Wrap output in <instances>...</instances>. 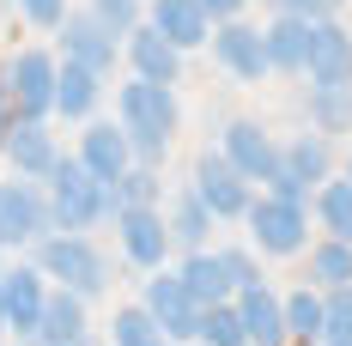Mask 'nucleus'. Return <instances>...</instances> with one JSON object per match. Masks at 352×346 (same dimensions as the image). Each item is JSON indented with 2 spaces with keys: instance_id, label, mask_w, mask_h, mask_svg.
<instances>
[{
  "instance_id": "1",
  "label": "nucleus",
  "mask_w": 352,
  "mask_h": 346,
  "mask_svg": "<svg viewBox=\"0 0 352 346\" xmlns=\"http://www.w3.org/2000/svg\"><path fill=\"white\" fill-rule=\"evenodd\" d=\"M116 122H122V134H128V146H134L140 164H164V146L176 140L182 109H176L170 85H158V79H128V85L116 91Z\"/></svg>"
},
{
  "instance_id": "2",
  "label": "nucleus",
  "mask_w": 352,
  "mask_h": 346,
  "mask_svg": "<svg viewBox=\"0 0 352 346\" xmlns=\"http://www.w3.org/2000/svg\"><path fill=\"white\" fill-rule=\"evenodd\" d=\"M31 261L43 268V279H49V285L79 292L85 304L109 292V255L85 237V231H49L43 243H31Z\"/></svg>"
},
{
  "instance_id": "3",
  "label": "nucleus",
  "mask_w": 352,
  "mask_h": 346,
  "mask_svg": "<svg viewBox=\"0 0 352 346\" xmlns=\"http://www.w3.org/2000/svg\"><path fill=\"white\" fill-rule=\"evenodd\" d=\"M43 188H49V219H55V231H91L98 219H116V195H109L79 158H61Z\"/></svg>"
},
{
  "instance_id": "4",
  "label": "nucleus",
  "mask_w": 352,
  "mask_h": 346,
  "mask_svg": "<svg viewBox=\"0 0 352 346\" xmlns=\"http://www.w3.org/2000/svg\"><path fill=\"white\" fill-rule=\"evenodd\" d=\"M249 243L261 255H298L310 243V201H280V195H255L243 213Z\"/></svg>"
},
{
  "instance_id": "5",
  "label": "nucleus",
  "mask_w": 352,
  "mask_h": 346,
  "mask_svg": "<svg viewBox=\"0 0 352 346\" xmlns=\"http://www.w3.org/2000/svg\"><path fill=\"white\" fill-rule=\"evenodd\" d=\"M55 231L49 219V188L31 176H6L0 182V249H31Z\"/></svg>"
},
{
  "instance_id": "6",
  "label": "nucleus",
  "mask_w": 352,
  "mask_h": 346,
  "mask_svg": "<svg viewBox=\"0 0 352 346\" xmlns=\"http://www.w3.org/2000/svg\"><path fill=\"white\" fill-rule=\"evenodd\" d=\"M0 85L12 91V104L25 122H49L55 116V55L49 49H19L0 61Z\"/></svg>"
},
{
  "instance_id": "7",
  "label": "nucleus",
  "mask_w": 352,
  "mask_h": 346,
  "mask_svg": "<svg viewBox=\"0 0 352 346\" xmlns=\"http://www.w3.org/2000/svg\"><path fill=\"white\" fill-rule=\"evenodd\" d=\"M195 195L212 207V219H243L255 201V182H249L225 152H201L195 158Z\"/></svg>"
},
{
  "instance_id": "8",
  "label": "nucleus",
  "mask_w": 352,
  "mask_h": 346,
  "mask_svg": "<svg viewBox=\"0 0 352 346\" xmlns=\"http://www.w3.org/2000/svg\"><path fill=\"white\" fill-rule=\"evenodd\" d=\"M55 43H61V55H67V61L104 73V79H109V67H116V55H122V36L109 31L91 6H85V12H67V19L55 25Z\"/></svg>"
},
{
  "instance_id": "9",
  "label": "nucleus",
  "mask_w": 352,
  "mask_h": 346,
  "mask_svg": "<svg viewBox=\"0 0 352 346\" xmlns=\"http://www.w3.org/2000/svg\"><path fill=\"white\" fill-rule=\"evenodd\" d=\"M219 152L237 164V171L255 182V188H267L274 176H280V146H274V134L261 128V122H249V116H237V122H225V134H219Z\"/></svg>"
},
{
  "instance_id": "10",
  "label": "nucleus",
  "mask_w": 352,
  "mask_h": 346,
  "mask_svg": "<svg viewBox=\"0 0 352 346\" xmlns=\"http://www.w3.org/2000/svg\"><path fill=\"white\" fill-rule=\"evenodd\" d=\"M43 304H49V279H43V268H36V261L6 268V285H0V328H12V340H31L36 334Z\"/></svg>"
},
{
  "instance_id": "11",
  "label": "nucleus",
  "mask_w": 352,
  "mask_h": 346,
  "mask_svg": "<svg viewBox=\"0 0 352 346\" xmlns=\"http://www.w3.org/2000/svg\"><path fill=\"white\" fill-rule=\"evenodd\" d=\"M212 61L231 73V79H267L274 73V61H267V36L255 31V25H243V19H225V25H212Z\"/></svg>"
},
{
  "instance_id": "12",
  "label": "nucleus",
  "mask_w": 352,
  "mask_h": 346,
  "mask_svg": "<svg viewBox=\"0 0 352 346\" xmlns=\"http://www.w3.org/2000/svg\"><path fill=\"white\" fill-rule=\"evenodd\" d=\"M116 243H122V255L146 268V274H158L164 268V255H170V225H164V213L158 207H122L116 213Z\"/></svg>"
},
{
  "instance_id": "13",
  "label": "nucleus",
  "mask_w": 352,
  "mask_h": 346,
  "mask_svg": "<svg viewBox=\"0 0 352 346\" xmlns=\"http://www.w3.org/2000/svg\"><path fill=\"white\" fill-rule=\"evenodd\" d=\"M146 310L158 316V328L170 334V340H195L201 334V304L188 298V285H182V274L176 268H158V274L146 279Z\"/></svg>"
},
{
  "instance_id": "14",
  "label": "nucleus",
  "mask_w": 352,
  "mask_h": 346,
  "mask_svg": "<svg viewBox=\"0 0 352 346\" xmlns=\"http://www.w3.org/2000/svg\"><path fill=\"white\" fill-rule=\"evenodd\" d=\"M237 316H243V334L249 346H292V334H285V298L267 285V279H249V285H237Z\"/></svg>"
},
{
  "instance_id": "15",
  "label": "nucleus",
  "mask_w": 352,
  "mask_h": 346,
  "mask_svg": "<svg viewBox=\"0 0 352 346\" xmlns=\"http://www.w3.org/2000/svg\"><path fill=\"white\" fill-rule=\"evenodd\" d=\"M85 171L98 176L104 188H116L122 176H128V164H134V146H128V134H122V122H85V140H79V152H73Z\"/></svg>"
},
{
  "instance_id": "16",
  "label": "nucleus",
  "mask_w": 352,
  "mask_h": 346,
  "mask_svg": "<svg viewBox=\"0 0 352 346\" xmlns=\"http://www.w3.org/2000/svg\"><path fill=\"white\" fill-rule=\"evenodd\" d=\"M122 55H128V67L134 79H158V85H176V73H182V49H176L170 36L158 31V25H134V31L122 36Z\"/></svg>"
},
{
  "instance_id": "17",
  "label": "nucleus",
  "mask_w": 352,
  "mask_h": 346,
  "mask_svg": "<svg viewBox=\"0 0 352 346\" xmlns=\"http://www.w3.org/2000/svg\"><path fill=\"white\" fill-rule=\"evenodd\" d=\"M6 164H12V176L49 182V171L61 164V146H55V134H49V122H25V116H19V128H12V140H6Z\"/></svg>"
},
{
  "instance_id": "18",
  "label": "nucleus",
  "mask_w": 352,
  "mask_h": 346,
  "mask_svg": "<svg viewBox=\"0 0 352 346\" xmlns=\"http://www.w3.org/2000/svg\"><path fill=\"white\" fill-rule=\"evenodd\" d=\"M104 104V73L79 67V61H55V116H67V122H91Z\"/></svg>"
},
{
  "instance_id": "19",
  "label": "nucleus",
  "mask_w": 352,
  "mask_h": 346,
  "mask_svg": "<svg viewBox=\"0 0 352 346\" xmlns=\"http://www.w3.org/2000/svg\"><path fill=\"white\" fill-rule=\"evenodd\" d=\"M304 79H310V85H352V31H340L334 19H322L316 43H310Z\"/></svg>"
},
{
  "instance_id": "20",
  "label": "nucleus",
  "mask_w": 352,
  "mask_h": 346,
  "mask_svg": "<svg viewBox=\"0 0 352 346\" xmlns=\"http://www.w3.org/2000/svg\"><path fill=\"white\" fill-rule=\"evenodd\" d=\"M36 346H85L91 340V328H85V298L79 292H49V304H43V322H36Z\"/></svg>"
},
{
  "instance_id": "21",
  "label": "nucleus",
  "mask_w": 352,
  "mask_h": 346,
  "mask_svg": "<svg viewBox=\"0 0 352 346\" xmlns=\"http://www.w3.org/2000/svg\"><path fill=\"white\" fill-rule=\"evenodd\" d=\"M146 25H158L176 49H201V43H212V19H207L201 0H152V6H146Z\"/></svg>"
},
{
  "instance_id": "22",
  "label": "nucleus",
  "mask_w": 352,
  "mask_h": 346,
  "mask_svg": "<svg viewBox=\"0 0 352 346\" xmlns=\"http://www.w3.org/2000/svg\"><path fill=\"white\" fill-rule=\"evenodd\" d=\"M176 274L188 285V298L207 310V304H225V298H237V285L225 274V261H219V249H182V261H176Z\"/></svg>"
},
{
  "instance_id": "23",
  "label": "nucleus",
  "mask_w": 352,
  "mask_h": 346,
  "mask_svg": "<svg viewBox=\"0 0 352 346\" xmlns=\"http://www.w3.org/2000/svg\"><path fill=\"white\" fill-rule=\"evenodd\" d=\"M261 36H267V61H274V73H304L310 67V43H316V25H310V19L280 12Z\"/></svg>"
},
{
  "instance_id": "24",
  "label": "nucleus",
  "mask_w": 352,
  "mask_h": 346,
  "mask_svg": "<svg viewBox=\"0 0 352 346\" xmlns=\"http://www.w3.org/2000/svg\"><path fill=\"white\" fill-rule=\"evenodd\" d=\"M280 171L298 176V182L316 195L322 182L334 176V146H328V134H316V128H310V134H298L292 146H280Z\"/></svg>"
},
{
  "instance_id": "25",
  "label": "nucleus",
  "mask_w": 352,
  "mask_h": 346,
  "mask_svg": "<svg viewBox=\"0 0 352 346\" xmlns=\"http://www.w3.org/2000/svg\"><path fill=\"white\" fill-rule=\"evenodd\" d=\"M164 225H170V243H176V249H212L207 237H212V225H219V219H212V207L195 195V182H188V188H176Z\"/></svg>"
},
{
  "instance_id": "26",
  "label": "nucleus",
  "mask_w": 352,
  "mask_h": 346,
  "mask_svg": "<svg viewBox=\"0 0 352 346\" xmlns=\"http://www.w3.org/2000/svg\"><path fill=\"white\" fill-rule=\"evenodd\" d=\"M322 328H328V298H322V285L285 292V334L304 340V346H322Z\"/></svg>"
},
{
  "instance_id": "27",
  "label": "nucleus",
  "mask_w": 352,
  "mask_h": 346,
  "mask_svg": "<svg viewBox=\"0 0 352 346\" xmlns=\"http://www.w3.org/2000/svg\"><path fill=\"white\" fill-rule=\"evenodd\" d=\"M304 109H310V128L316 134H352V85H310V98H304Z\"/></svg>"
},
{
  "instance_id": "28",
  "label": "nucleus",
  "mask_w": 352,
  "mask_h": 346,
  "mask_svg": "<svg viewBox=\"0 0 352 346\" xmlns=\"http://www.w3.org/2000/svg\"><path fill=\"white\" fill-rule=\"evenodd\" d=\"M109 346H170V334L158 328V316L146 304H122L109 316Z\"/></svg>"
},
{
  "instance_id": "29",
  "label": "nucleus",
  "mask_w": 352,
  "mask_h": 346,
  "mask_svg": "<svg viewBox=\"0 0 352 346\" xmlns=\"http://www.w3.org/2000/svg\"><path fill=\"white\" fill-rule=\"evenodd\" d=\"M304 274H310V285H322V292L352 285V243H346V237L316 243V249H310V261H304Z\"/></svg>"
},
{
  "instance_id": "30",
  "label": "nucleus",
  "mask_w": 352,
  "mask_h": 346,
  "mask_svg": "<svg viewBox=\"0 0 352 346\" xmlns=\"http://www.w3.org/2000/svg\"><path fill=\"white\" fill-rule=\"evenodd\" d=\"M316 219L328 225V237L352 243V182L346 176H328V182L316 188Z\"/></svg>"
},
{
  "instance_id": "31",
  "label": "nucleus",
  "mask_w": 352,
  "mask_h": 346,
  "mask_svg": "<svg viewBox=\"0 0 352 346\" xmlns=\"http://www.w3.org/2000/svg\"><path fill=\"white\" fill-rule=\"evenodd\" d=\"M195 346H249L243 316H237V304H231V298L201 310V334H195Z\"/></svg>"
},
{
  "instance_id": "32",
  "label": "nucleus",
  "mask_w": 352,
  "mask_h": 346,
  "mask_svg": "<svg viewBox=\"0 0 352 346\" xmlns=\"http://www.w3.org/2000/svg\"><path fill=\"white\" fill-rule=\"evenodd\" d=\"M109 195H116V213H122V207H158V195H164L158 164H140V158H134V164H128V176H122Z\"/></svg>"
},
{
  "instance_id": "33",
  "label": "nucleus",
  "mask_w": 352,
  "mask_h": 346,
  "mask_svg": "<svg viewBox=\"0 0 352 346\" xmlns=\"http://www.w3.org/2000/svg\"><path fill=\"white\" fill-rule=\"evenodd\" d=\"M91 12H98V19H104L116 36H128V31H134V25L146 19V12H140V0H91Z\"/></svg>"
},
{
  "instance_id": "34",
  "label": "nucleus",
  "mask_w": 352,
  "mask_h": 346,
  "mask_svg": "<svg viewBox=\"0 0 352 346\" xmlns=\"http://www.w3.org/2000/svg\"><path fill=\"white\" fill-rule=\"evenodd\" d=\"M219 261H225L231 285H249V279H261V268H255V249H243V243H225V249H219Z\"/></svg>"
},
{
  "instance_id": "35",
  "label": "nucleus",
  "mask_w": 352,
  "mask_h": 346,
  "mask_svg": "<svg viewBox=\"0 0 352 346\" xmlns=\"http://www.w3.org/2000/svg\"><path fill=\"white\" fill-rule=\"evenodd\" d=\"M19 12H25L31 25H43V31H55V25L73 12V6H67V0H19Z\"/></svg>"
},
{
  "instance_id": "36",
  "label": "nucleus",
  "mask_w": 352,
  "mask_h": 346,
  "mask_svg": "<svg viewBox=\"0 0 352 346\" xmlns=\"http://www.w3.org/2000/svg\"><path fill=\"white\" fill-rule=\"evenodd\" d=\"M280 12H298V19H310V25H322V19H334L346 0H274Z\"/></svg>"
},
{
  "instance_id": "37",
  "label": "nucleus",
  "mask_w": 352,
  "mask_h": 346,
  "mask_svg": "<svg viewBox=\"0 0 352 346\" xmlns=\"http://www.w3.org/2000/svg\"><path fill=\"white\" fill-rule=\"evenodd\" d=\"M328 298V328H352V285H334V292H322ZM322 328V334H328Z\"/></svg>"
},
{
  "instance_id": "38",
  "label": "nucleus",
  "mask_w": 352,
  "mask_h": 346,
  "mask_svg": "<svg viewBox=\"0 0 352 346\" xmlns=\"http://www.w3.org/2000/svg\"><path fill=\"white\" fill-rule=\"evenodd\" d=\"M12 128H19V104H12V91L0 85V152H6V140H12Z\"/></svg>"
},
{
  "instance_id": "39",
  "label": "nucleus",
  "mask_w": 352,
  "mask_h": 346,
  "mask_svg": "<svg viewBox=\"0 0 352 346\" xmlns=\"http://www.w3.org/2000/svg\"><path fill=\"white\" fill-rule=\"evenodd\" d=\"M201 6H207V19H212V25H225V19H243V6H249V0H201Z\"/></svg>"
},
{
  "instance_id": "40",
  "label": "nucleus",
  "mask_w": 352,
  "mask_h": 346,
  "mask_svg": "<svg viewBox=\"0 0 352 346\" xmlns=\"http://www.w3.org/2000/svg\"><path fill=\"white\" fill-rule=\"evenodd\" d=\"M322 346H352V328H328V334H322Z\"/></svg>"
},
{
  "instance_id": "41",
  "label": "nucleus",
  "mask_w": 352,
  "mask_h": 346,
  "mask_svg": "<svg viewBox=\"0 0 352 346\" xmlns=\"http://www.w3.org/2000/svg\"><path fill=\"white\" fill-rule=\"evenodd\" d=\"M340 176H346V182H352V158H346V171H340Z\"/></svg>"
},
{
  "instance_id": "42",
  "label": "nucleus",
  "mask_w": 352,
  "mask_h": 346,
  "mask_svg": "<svg viewBox=\"0 0 352 346\" xmlns=\"http://www.w3.org/2000/svg\"><path fill=\"white\" fill-rule=\"evenodd\" d=\"M0 285H6V268H0Z\"/></svg>"
}]
</instances>
